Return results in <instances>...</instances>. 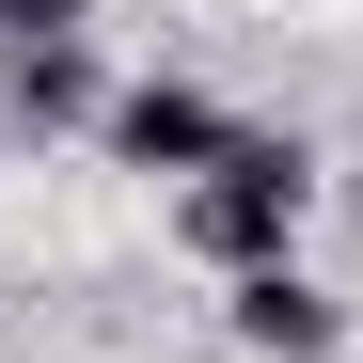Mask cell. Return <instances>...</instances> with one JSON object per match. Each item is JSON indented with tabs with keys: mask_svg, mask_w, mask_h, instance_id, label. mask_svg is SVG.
I'll list each match as a JSON object with an SVG mask.
<instances>
[{
	"mask_svg": "<svg viewBox=\"0 0 363 363\" xmlns=\"http://www.w3.org/2000/svg\"><path fill=\"white\" fill-rule=\"evenodd\" d=\"M300 206H316V158L300 143H237L221 174H190V253L206 269H284V237H300Z\"/></svg>",
	"mask_w": 363,
	"mask_h": 363,
	"instance_id": "6da1fadb",
	"label": "cell"
},
{
	"mask_svg": "<svg viewBox=\"0 0 363 363\" xmlns=\"http://www.w3.org/2000/svg\"><path fill=\"white\" fill-rule=\"evenodd\" d=\"M237 143H253V127H221L190 79H143V95H111V158H127V174H221Z\"/></svg>",
	"mask_w": 363,
	"mask_h": 363,
	"instance_id": "7a4b0ae2",
	"label": "cell"
},
{
	"mask_svg": "<svg viewBox=\"0 0 363 363\" xmlns=\"http://www.w3.org/2000/svg\"><path fill=\"white\" fill-rule=\"evenodd\" d=\"M0 95H16V127H111V79L79 32H32L16 64H0Z\"/></svg>",
	"mask_w": 363,
	"mask_h": 363,
	"instance_id": "3957f363",
	"label": "cell"
},
{
	"mask_svg": "<svg viewBox=\"0 0 363 363\" xmlns=\"http://www.w3.org/2000/svg\"><path fill=\"white\" fill-rule=\"evenodd\" d=\"M221 316H237V347H269V363H316V347L347 332L300 269H237V300H221Z\"/></svg>",
	"mask_w": 363,
	"mask_h": 363,
	"instance_id": "277c9868",
	"label": "cell"
},
{
	"mask_svg": "<svg viewBox=\"0 0 363 363\" xmlns=\"http://www.w3.org/2000/svg\"><path fill=\"white\" fill-rule=\"evenodd\" d=\"M95 0H0V48H32V32H79Z\"/></svg>",
	"mask_w": 363,
	"mask_h": 363,
	"instance_id": "5b68a950",
	"label": "cell"
}]
</instances>
